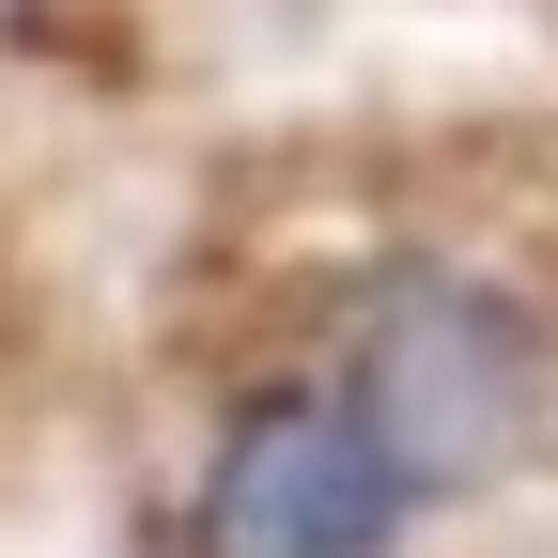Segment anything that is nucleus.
Returning a JSON list of instances; mask_svg holds the SVG:
<instances>
[{"label": "nucleus", "instance_id": "1", "mask_svg": "<svg viewBox=\"0 0 558 558\" xmlns=\"http://www.w3.org/2000/svg\"><path fill=\"white\" fill-rule=\"evenodd\" d=\"M341 388L373 403V435L403 450L418 497H497V481L543 465L558 435V326L512 295V279H481L450 248H403L357 279V311H341Z\"/></svg>", "mask_w": 558, "mask_h": 558}, {"label": "nucleus", "instance_id": "2", "mask_svg": "<svg viewBox=\"0 0 558 558\" xmlns=\"http://www.w3.org/2000/svg\"><path fill=\"white\" fill-rule=\"evenodd\" d=\"M435 512L373 435V403L341 373H279L218 418V450L186 481V558H403V527Z\"/></svg>", "mask_w": 558, "mask_h": 558}]
</instances>
